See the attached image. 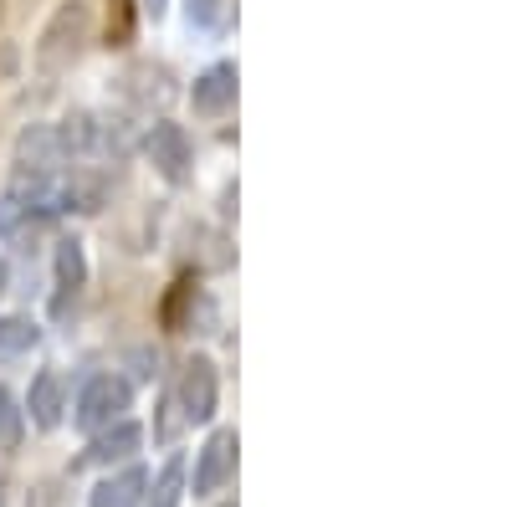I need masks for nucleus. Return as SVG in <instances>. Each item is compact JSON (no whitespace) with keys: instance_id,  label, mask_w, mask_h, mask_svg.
I'll return each mask as SVG.
<instances>
[{"instance_id":"7ed1b4c3","label":"nucleus","mask_w":512,"mask_h":507,"mask_svg":"<svg viewBox=\"0 0 512 507\" xmlns=\"http://www.w3.org/2000/svg\"><path fill=\"white\" fill-rule=\"evenodd\" d=\"M123 410H128V385L118 374H93L77 395V426L103 431V426H113V420H123Z\"/></svg>"},{"instance_id":"39448f33","label":"nucleus","mask_w":512,"mask_h":507,"mask_svg":"<svg viewBox=\"0 0 512 507\" xmlns=\"http://www.w3.org/2000/svg\"><path fill=\"white\" fill-rule=\"evenodd\" d=\"M216 364L210 359H190L185 374H180V405H185V420H210L216 415Z\"/></svg>"},{"instance_id":"4468645a","label":"nucleus","mask_w":512,"mask_h":507,"mask_svg":"<svg viewBox=\"0 0 512 507\" xmlns=\"http://www.w3.org/2000/svg\"><path fill=\"white\" fill-rule=\"evenodd\" d=\"M180 497H185V461H180V456H169V461H164V472H159V482H154L149 507H180Z\"/></svg>"},{"instance_id":"1a4fd4ad","label":"nucleus","mask_w":512,"mask_h":507,"mask_svg":"<svg viewBox=\"0 0 512 507\" xmlns=\"http://www.w3.org/2000/svg\"><path fill=\"white\" fill-rule=\"evenodd\" d=\"M26 410H31V420L41 431H52L57 420H62V374L57 369H41L36 379H31V400H26Z\"/></svg>"},{"instance_id":"20e7f679","label":"nucleus","mask_w":512,"mask_h":507,"mask_svg":"<svg viewBox=\"0 0 512 507\" xmlns=\"http://www.w3.org/2000/svg\"><path fill=\"white\" fill-rule=\"evenodd\" d=\"M144 154H149V164L159 169L169 185H185L190 180L195 154H190V134L180 129V123H154L149 139H144Z\"/></svg>"},{"instance_id":"dca6fc26","label":"nucleus","mask_w":512,"mask_h":507,"mask_svg":"<svg viewBox=\"0 0 512 507\" xmlns=\"http://www.w3.org/2000/svg\"><path fill=\"white\" fill-rule=\"evenodd\" d=\"M16 436H21V410H16L11 390L0 385V446H16Z\"/></svg>"},{"instance_id":"423d86ee","label":"nucleus","mask_w":512,"mask_h":507,"mask_svg":"<svg viewBox=\"0 0 512 507\" xmlns=\"http://www.w3.org/2000/svg\"><path fill=\"white\" fill-rule=\"evenodd\" d=\"M236 472V431H216L200 451V467H195V492H221Z\"/></svg>"},{"instance_id":"f8f14e48","label":"nucleus","mask_w":512,"mask_h":507,"mask_svg":"<svg viewBox=\"0 0 512 507\" xmlns=\"http://www.w3.org/2000/svg\"><path fill=\"white\" fill-rule=\"evenodd\" d=\"M144 487H149V477H144L139 467H128V472H118V477L98 482L93 507H139V502H144Z\"/></svg>"},{"instance_id":"2eb2a0df","label":"nucleus","mask_w":512,"mask_h":507,"mask_svg":"<svg viewBox=\"0 0 512 507\" xmlns=\"http://www.w3.org/2000/svg\"><path fill=\"white\" fill-rule=\"evenodd\" d=\"M134 36V0H108V47H123Z\"/></svg>"},{"instance_id":"6e6552de","label":"nucleus","mask_w":512,"mask_h":507,"mask_svg":"<svg viewBox=\"0 0 512 507\" xmlns=\"http://www.w3.org/2000/svg\"><path fill=\"white\" fill-rule=\"evenodd\" d=\"M144 446V431L134 426V420H113V426H103V436L88 446V461H98V467H113V461H128Z\"/></svg>"},{"instance_id":"9d476101","label":"nucleus","mask_w":512,"mask_h":507,"mask_svg":"<svg viewBox=\"0 0 512 507\" xmlns=\"http://www.w3.org/2000/svg\"><path fill=\"white\" fill-rule=\"evenodd\" d=\"M47 226H52V221H47V216H36V210L21 205L16 195L0 200V236H6L11 246H26V251H31V241L47 231Z\"/></svg>"},{"instance_id":"aec40b11","label":"nucleus","mask_w":512,"mask_h":507,"mask_svg":"<svg viewBox=\"0 0 512 507\" xmlns=\"http://www.w3.org/2000/svg\"><path fill=\"white\" fill-rule=\"evenodd\" d=\"M0 507H6V482H0Z\"/></svg>"},{"instance_id":"0eeeda50","label":"nucleus","mask_w":512,"mask_h":507,"mask_svg":"<svg viewBox=\"0 0 512 507\" xmlns=\"http://www.w3.org/2000/svg\"><path fill=\"white\" fill-rule=\"evenodd\" d=\"M190 103H195V113H226L231 103H236V67L231 62H216V67H205L200 77H195V88H190Z\"/></svg>"},{"instance_id":"ddd939ff","label":"nucleus","mask_w":512,"mask_h":507,"mask_svg":"<svg viewBox=\"0 0 512 507\" xmlns=\"http://www.w3.org/2000/svg\"><path fill=\"white\" fill-rule=\"evenodd\" d=\"M36 338H41V328L31 318H0V364L21 359L26 349H36Z\"/></svg>"},{"instance_id":"f257e3e1","label":"nucleus","mask_w":512,"mask_h":507,"mask_svg":"<svg viewBox=\"0 0 512 507\" xmlns=\"http://www.w3.org/2000/svg\"><path fill=\"white\" fill-rule=\"evenodd\" d=\"M88 36H93L88 0H62V6L52 11V21L41 26V36H36V72H41V77H62V72L82 57Z\"/></svg>"},{"instance_id":"f03ea898","label":"nucleus","mask_w":512,"mask_h":507,"mask_svg":"<svg viewBox=\"0 0 512 507\" xmlns=\"http://www.w3.org/2000/svg\"><path fill=\"white\" fill-rule=\"evenodd\" d=\"M62 169H67V154L57 139V123H31L16 139V180H47V175H62Z\"/></svg>"},{"instance_id":"9b49d317","label":"nucleus","mask_w":512,"mask_h":507,"mask_svg":"<svg viewBox=\"0 0 512 507\" xmlns=\"http://www.w3.org/2000/svg\"><path fill=\"white\" fill-rule=\"evenodd\" d=\"M88 282V262H82V241L67 236L57 241V313H67V298H77V287Z\"/></svg>"},{"instance_id":"a211bd4d","label":"nucleus","mask_w":512,"mask_h":507,"mask_svg":"<svg viewBox=\"0 0 512 507\" xmlns=\"http://www.w3.org/2000/svg\"><path fill=\"white\" fill-rule=\"evenodd\" d=\"M164 6H169V0H144V11H149V16H154V21H159V16H164Z\"/></svg>"},{"instance_id":"6ab92c4d","label":"nucleus","mask_w":512,"mask_h":507,"mask_svg":"<svg viewBox=\"0 0 512 507\" xmlns=\"http://www.w3.org/2000/svg\"><path fill=\"white\" fill-rule=\"evenodd\" d=\"M0 298H6V262H0Z\"/></svg>"},{"instance_id":"f3484780","label":"nucleus","mask_w":512,"mask_h":507,"mask_svg":"<svg viewBox=\"0 0 512 507\" xmlns=\"http://www.w3.org/2000/svg\"><path fill=\"white\" fill-rule=\"evenodd\" d=\"M221 6H226V0H185V11H190L195 26H216L221 21Z\"/></svg>"}]
</instances>
